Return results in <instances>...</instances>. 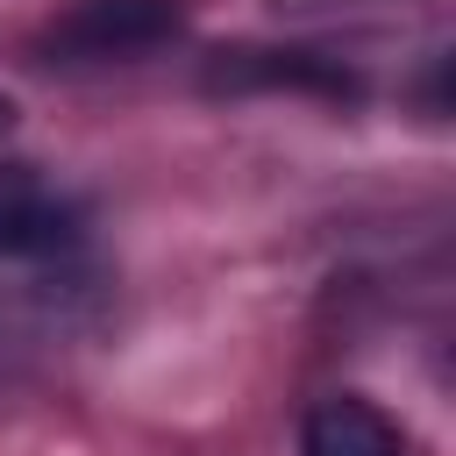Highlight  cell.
Wrapping results in <instances>:
<instances>
[{
	"label": "cell",
	"instance_id": "obj_1",
	"mask_svg": "<svg viewBox=\"0 0 456 456\" xmlns=\"http://www.w3.org/2000/svg\"><path fill=\"white\" fill-rule=\"evenodd\" d=\"M178 28H185L178 0H78L50 21L43 50L50 64H128L178 43Z\"/></svg>",
	"mask_w": 456,
	"mask_h": 456
},
{
	"label": "cell",
	"instance_id": "obj_3",
	"mask_svg": "<svg viewBox=\"0 0 456 456\" xmlns=\"http://www.w3.org/2000/svg\"><path fill=\"white\" fill-rule=\"evenodd\" d=\"M299 456H406V435L356 392H328L306 428H299Z\"/></svg>",
	"mask_w": 456,
	"mask_h": 456
},
{
	"label": "cell",
	"instance_id": "obj_4",
	"mask_svg": "<svg viewBox=\"0 0 456 456\" xmlns=\"http://www.w3.org/2000/svg\"><path fill=\"white\" fill-rule=\"evenodd\" d=\"M0 349H7V328H0Z\"/></svg>",
	"mask_w": 456,
	"mask_h": 456
},
{
	"label": "cell",
	"instance_id": "obj_2",
	"mask_svg": "<svg viewBox=\"0 0 456 456\" xmlns=\"http://www.w3.org/2000/svg\"><path fill=\"white\" fill-rule=\"evenodd\" d=\"M86 242V207L36 164H0V264H57Z\"/></svg>",
	"mask_w": 456,
	"mask_h": 456
}]
</instances>
